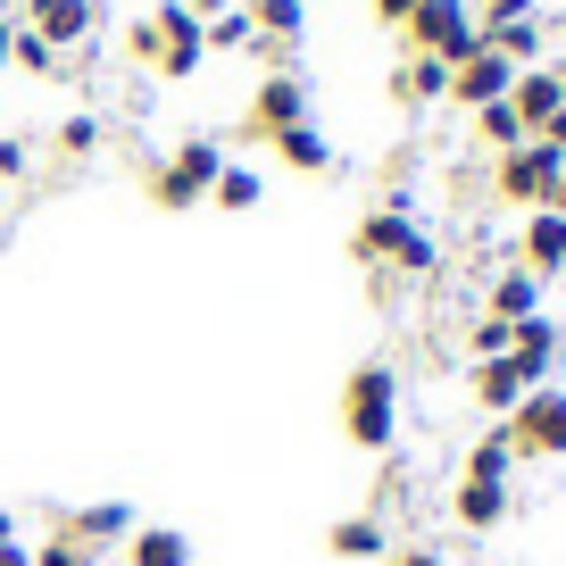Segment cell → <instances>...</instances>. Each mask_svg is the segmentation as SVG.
<instances>
[{
	"mask_svg": "<svg viewBox=\"0 0 566 566\" xmlns=\"http://www.w3.org/2000/svg\"><path fill=\"white\" fill-rule=\"evenodd\" d=\"M400 417H408L400 367H391V358H358V367L342 375V400H334L342 442H350V450H367V459H384V450L400 442Z\"/></svg>",
	"mask_w": 566,
	"mask_h": 566,
	"instance_id": "cell-1",
	"label": "cell"
},
{
	"mask_svg": "<svg viewBox=\"0 0 566 566\" xmlns=\"http://www.w3.org/2000/svg\"><path fill=\"white\" fill-rule=\"evenodd\" d=\"M350 259L375 266V275H400V283H424L442 275V242L417 226V209H400V200H384V209H367L350 226Z\"/></svg>",
	"mask_w": 566,
	"mask_h": 566,
	"instance_id": "cell-2",
	"label": "cell"
},
{
	"mask_svg": "<svg viewBox=\"0 0 566 566\" xmlns=\"http://www.w3.org/2000/svg\"><path fill=\"white\" fill-rule=\"evenodd\" d=\"M125 51H134L150 75H167V84H192V75L209 67V34H200V18L184 0H159V9L125 34Z\"/></svg>",
	"mask_w": 566,
	"mask_h": 566,
	"instance_id": "cell-3",
	"label": "cell"
},
{
	"mask_svg": "<svg viewBox=\"0 0 566 566\" xmlns=\"http://www.w3.org/2000/svg\"><path fill=\"white\" fill-rule=\"evenodd\" d=\"M226 134H184L167 159H150V176H142V192H150V209H167V217H184V209H200L209 200V184L226 176Z\"/></svg>",
	"mask_w": 566,
	"mask_h": 566,
	"instance_id": "cell-4",
	"label": "cell"
},
{
	"mask_svg": "<svg viewBox=\"0 0 566 566\" xmlns=\"http://www.w3.org/2000/svg\"><path fill=\"white\" fill-rule=\"evenodd\" d=\"M400 42H408V51H424V59H442V67L475 59V51H483L475 0H417V9H408V25H400Z\"/></svg>",
	"mask_w": 566,
	"mask_h": 566,
	"instance_id": "cell-5",
	"label": "cell"
},
{
	"mask_svg": "<svg viewBox=\"0 0 566 566\" xmlns=\"http://www.w3.org/2000/svg\"><path fill=\"white\" fill-rule=\"evenodd\" d=\"M500 433H509L516 467H533V459H566V384H533L525 400L500 417Z\"/></svg>",
	"mask_w": 566,
	"mask_h": 566,
	"instance_id": "cell-6",
	"label": "cell"
},
{
	"mask_svg": "<svg viewBox=\"0 0 566 566\" xmlns=\"http://www.w3.org/2000/svg\"><path fill=\"white\" fill-rule=\"evenodd\" d=\"M558 176H566V159L533 134V142H516V150H500V159H492V200H509L516 217H525V209H549Z\"/></svg>",
	"mask_w": 566,
	"mask_h": 566,
	"instance_id": "cell-7",
	"label": "cell"
},
{
	"mask_svg": "<svg viewBox=\"0 0 566 566\" xmlns=\"http://www.w3.org/2000/svg\"><path fill=\"white\" fill-rule=\"evenodd\" d=\"M301 117H317L308 75L301 67H266L259 92H250V108H242V142H266V134H283V125H301Z\"/></svg>",
	"mask_w": 566,
	"mask_h": 566,
	"instance_id": "cell-8",
	"label": "cell"
},
{
	"mask_svg": "<svg viewBox=\"0 0 566 566\" xmlns=\"http://www.w3.org/2000/svg\"><path fill=\"white\" fill-rule=\"evenodd\" d=\"M134 525H142V509H134V500H84V509H67L51 533H67V542H84L92 558H108V549H125V542H134Z\"/></svg>",
	"mask_w": 566,
	"mask_h": 566,
	"instance_id": "cell-9",
	"label": "cell"
},
{
	"mask_svg": "<svg viewBox=\"0 0 566 566\" xmlns=\"http://www.w3.org/2000/svg\"><path fill=\"white\" fill-rule=\"evenodd\" d=\"M101 18H108L101 0H25V18H18V25H25V34H42L59 59H67L75 42H92V34H101Z\"/></svg>",
	"mask_w": 566,
	"mask_h": 566,
	"instance_id": "cell-10",
	"label": "cell"
},
{
	"mask_svg": "<svg viewBox=\"0 0 566 566\" xmlns=\"http://www.w3.org/2000/svg\"><path fill=\"white\" fill-rule=\"evenodd\" d=\"M516 509V483H492V475H459L450 483V525L459 533H500Z\"/></svg>",
	"mask_w": 566,
	"mask_h": 566,
	"instance_id": "cell-11",
	"label": "cell"
},
{
	"mask_svg": "<svg viewBox=\"0 0 566 566\" xmlns=\"http://www.w3.org/2000/svg\"><path fill=\"white\" fill-rule=\"evenodd\" d=\"M516 266L525 275H542V283H558L566 275V217L558 209H525V226H516Z\"/></svg>",
	"mask_w": 566,
	"mask_h": 566,
	"instance_id": "cell-12",
	"label": "cell"
},
{
	"mask_svg": "<svg viewBox=\"0 0 566 566\" xmlns=\"http://www.w3.org/2000/svg\"><path fill=\"white\" fill-rule=\"evenodd\" d=\"M509 84H516L509 59H500V51H475V59H459V67H450V101H442V108H467V117H475V108L509 101Z\"/></svg>",
	"mask_w": 566,
	"mask_h": 566,
	"instance_id": "cell-13",
	"label": "cell"
},
{
	"mask_svg": "<svg viewBox=\"0 0 566 566\" xmlns=\"http://www.w3.org/2000/svg\"><path fill=\"white\" fill-rule=\"evenodd\" d=\"M325 549H334L342 566H384L391 558V533H384V509H350L325 525Z\"/></svg>",
	"mask_w": 566,
	"mask_h": 566,
	"instance_id": "cell-14",
	"label": "cell"
},
{
	"mask_svg": "<svg viewBox=\"0 0 566 566\" xmlns=\"http://www.w3.org/2000/svg\"><path fill=\"white\" fill-rule=\"evenodd\" d=\"M250 25H259V59H275V67H292V42L308 34V0H242Z\"/></svg>",
	"mask_w": 566,
	"mask_h": 566,
	"instance_id": "cell-15",
	"label": "cell"
},
{
	"mask_svg": "<svg viewBox=\"0 0 566 566\" xmlns=\"http://www.w3.org/2000/svg\"><path fill=\"white\" fill-rule=\"evenodd\" d=\"M509 358H516V375H525V384H549V375H558V358H566V334H558V317H525L509 334Z\"/></svg>",
	"mask_w": 566,
	"mask_h": 566,
	"instance_id": "cell-16",
	"label": "cell"
},
{
	"mask_svg": "<svg viewBox=\"0 0 566 566\" xmlns=\"http://www.w3.org/2000/svg\"><path fill=\"white\" fill-rule=\"evenodd\" d=\"M542 292H549V283H542V275H525V266L509 259L492 283H483V317H500V325H525V317H542Z\"/></svg>",
	"mask_w": 566,
	"mask_h": 566,
	"instance_id": "cell-17",
	"label": "cell"
},
{
	"mask_svg": "<svg viewBox=\"0 0 566 566\" xmlns=\"http://www.w3.org/2000/svg\"><path fill=\"white\" fill-rule=\"evenodd\" d=\"M509 108H516V125H525V134H542L549 117H558L566 108V84H558V67H516V84H509Z\"/></svg>",
	"mask_w": 566,
	"mask_h": 566,
	"instance_id": "cell-18",
	"label": "cell"
},
{
	"mask_svg": "<svg viewBox=\"0 0 566 566\" xmlns=\"http://www.w3.org/2000/svg\"><path fill=\"white\" fill-rule=\"evenodd\" d=\"M525 391H533V384L516 375V358H475V367H467V400H475V408H483L492 424L509 417V408L525 400Z\"/></svg>",
	"mask_w": 566,
	"mask_h": 566,
	"instance_id": "cell-19",
	"label": "cell"
},
{
	"mask_svg": "<svg viewBox=\"0 0 566 566\" xmlns=\"http://www.w3.org/2000/svg\"><path fill=\"white\" fill-rule=\"evenodd\" d=\"M266 150H275L292 176H334V142H325L317 117H301V125H283V134H266Z\"/></svg>",
	"mask_w": 566,
	"mask_h": 566,
	"instance_id": "cell-20",
	"label": "cell"
},
{
	"mask_svg": "<svg viewBox=\"0 0 566 566\" xmlns=\"http://www.w3.org/2000/svg\"><path fill=\"white\" fill-rule=\"evenodd\" d=\"M391 101H400V108H442L450 101V67H442V59H424V51H408L400 67H391Z\"/></svg>",
	"mask_w": 566,
	"mask_h": 566,
	"instance_id": "cell-21",
	"label": "cell"
},
{
	"mask_svg": "<svg viewBox=\"0 0 566 566\" xmlns=\"http://www.w3.org/2000/svg\"><path fill=\"white\" fill-rule=\"evenodd\" d=\"M125 566H192V533H184V525H150V516H142L134 542H125Z\"/></svg>",
	"mask_w": 566,
	"mask_h": 566,
	"instance_id": "cell-22",
	"label": "cell"
},
{
	"mask_svg": "<svg viewBox=\"0 0 566 566\" xmlns=\"http://www.w3.org/2000/svg\"><path fill=\"white\" fill-rule=\"evenodd\" d=\"M483 51H500L509 67H542V59H549V25H542V18H516V25H483Z\"/></svg>",
	"mask_w": 566,
	"mask_h": 566,
	"instance_id": "cell-23",
	"label": "cell"
},
{
	"mask_svg": "<svg viewBox=\"0 0 566 566\" xmlns=\"http://www.w3.org/2000/svg\"><path fill=\"white\" fill-rule=\"evenodd\" d=\"M259 200H266V176H259L250 159H226V176L209 184V209H226V217H250Z\"/></svg>",
	"mask_w": 566,
	"mask_h": 566,
	"instance_id": "cell-24",
	"label": "cell"
},
{
	"mask_svg": "<svg viewBox=\"0 0 566 566\" xmlns=\"http://www.w3.org/2000/svg\"><path fill=\"white\" fill-rule=\"evenodd\" d=\"M101 142H108V125H101V108H67V117H59V125H51V150H59V159H75V167H84V159H92V150H101Z\"/></svg>",
	"mask_w": 566,
	"mask_h": 566,
	"instance_id": "cell-25",
	"label": "cell"
},
{
	"mask_svg": "<svg viewBox=\"0 0 566 566\" xmlns=\"http://www.w3.org/2000/svg\"><path fill=\"white\" fill-rule=\"evenodd\" d=\"M459 475H492V483H516V450H509V433H500V424H483L475 442H467Z\"/></svg>",
	"mask_w": 566,
	"mask_h": 566,
	"instance_id": "cell-26",
	"label": "cell"
},
{
	"mask_svg": "<svg viewBox=\"0 0 566 566\" xmlns=\"http://www.w3.org/2000/svg\"><path fill=\"white\" fill-rule=\"evenodd\" d=\"M200 34H209V59H217V51H259V25H250L242 0H233V9H217V18H200Z\"/></svg>",
	"mask_w": 566,
	"mask_h": 566,
	"instance_id": "cell-27",
	"label": "cell"
},
{
	"mask_svg": "<svg viewBox=\"0 0 566 566\" xmlns=\"http://www.w3.org/2000/svg\"><path fill=\"white\" fill-rule=\"evenodd\" d=\"M475 142L500 159V150H516V142H533V134L516 125V108H509V101H492V108H475Z\"/></svg>",
	"mask_w": 566,
	"mask_h": 566,
	"instance_id": "cell-28",
	"label": "cell"
},
{
	"mask_svg": "<svg viewBox=\"0 0 566 566\" xmlns=\"http://www.w3.org/2000/svg\"><path fill=\"white\" fill-rule=\"evenodd\" d=\"M509 334H516V325H500V317L475 308V325H467V358H509Z\"/></svg>",
	"mask_w": 566,
	"mask_h": 566,
	"instance_id": "cell-29",
	"label": "cell"
},
{
	"mask_svg": "<svg viewBox=\"0 0 566 566\" xmlns=\"http://www.w3.org/2000/svg\"><path fill=\"white\" fill-rule=\"evenodd\" d=\"M34 566H108V558H92V549L67 542V533H42V542H34Z\"/></svg>",
	"mask_w": 566,
	"mask_h": 566,
	"instance_id": "cell-30",
	"label": "cell"
},
{
	"mask_svg": "<svg viewBox=\"0 0 566 566\" xmlns=\"http://www.w3.org/2000/svg\"><path fill=\"white\" fill-rule=\"evenodd\" d=\"M9 67H25V75H59V51H51L42 34H25V25H18V51H9Z\"/></svg>",
	"mask_w": 566,
	"mask_h": 566,
	"instance_id": "cell-31",
	"label": "cell"
},
{
	"mask_svg": "<svg viewBox=\"0 0 566 566\" xmlns=\"http://www.w3.org/2000/svg\"><path fill=\"white\" fill-rule=\"evenodd\" d=\"M0 566H34V542H25L18 509H0Z\"/></svg>",
	"mask_w": 566,
	"mask_h": 566,
	"instance_id": "cell-32",
	"label": "cell"
},
{
	"mask_svg": "<svg viewBox=\"0 0 566 566\" xmlns=\"http://www.w3.org/2000/svg\"><path fill=\"white\" fill-rule=\"evenodd\" d=\"M516 18H542V0H475V25H516Z\"/></svg>",
	"mask_w": 566,
	"mask_h": 566,
	"instance_id": "cell-33",
	"label": "cell"
},
{
	"mask_svg": "<svg viewBox=\"0 0 566 566\" xmlns=\"http://www.w3.org/2000/svg\"><path fill=\"white\" fill-rule=\"evenodd\" d=\"M25 167H34V142H25V134H0V184H18Z\"/></svg>",
	"mask_w": 566,
	"mask_h": 566,
	"instance_id": "cell-34",
	"label": "cell"
},
{
	"mask_svg": "<svg viewBox=\"0 0 566 566\" xmlns=\"http://www.w3.org/2000/svg\"><path fill=\"white\" fill-rule=\"evenodd\" d=\"M384 566H450V558H442L433 542H391V558H384Z\"/></svg>",
	"mask_w": 566,
	"mask_h": 566,
	"instance_id": "cell-35",
	"label": "cell"
},
{
	"mask_svg": "<svg viewBox=\"0 0 566 566\" xmlns=\"http://www.w3.org/2000/svg\"><path fill=\"white\" fill-rule=\"evenodd\" d=\"M9 51H18V18L0 9V75H9Z\"/></svg>",
	"mask_w": 566,
	"mask_h": 566,
	"instance_id": "cell-36",
	"label": "cell"
},
{
	"mask_svg": "<svg viewBox=\"0 0 566 566\" xmlns=\"http://www.w3.org/2000/svg\"><path fill=\"white\" fill-rule=\"evenodd\" d=\"M542 142H549V150H558V159H566V108H558V117L542 125Z\"/></svg>",
	"mask_w": 566,
	"mask_h": 566,
	"instance_id": "cell-37",
	"label": "cell"
},
{
	"mask_svg": "<svg viewBox=\"0 0 566 566\" xmlns=\"http://www.w3.org/2000/svg\"><path fill=\"white\" fill-rule=\"evenodd\" d=\"M184 9H192V18H217V9H233V0H184Z\"/></svg>",
	"mask_w": 566,
	"mask_h": 566,
	"instance_id": "cell-38",
	"label": "cell"
},
{
	"mask_svg": "<svg viewBox=\"0 0 566 566\" xmlns=\"http://www.w3.org/2000/svg\"><path fill=\"white\" fill-rule=\"evenodd\" d=\"M549 209H558V217H566V176H558V192H549Z\"/></svg>",
	"mask_w": 566,
	"mask_h": 566,
	"instance_id": "cell-39",
	"label": "cell"
},
{
	"mask_svg": "<svg viewBox=\"0 0 566 566\" xmlns=\"http://www.w3.org/2000/svg\"><path fill=\"white\" fill-rule=\"evenodd\" d=\"M549 67H558V84H566V59H549Z\"/></svg>",
	"mask_w": 566,
	"mask_h": 566,
	"instance_id": "cell-40",
	"label": "cell"
}]
</instances>
